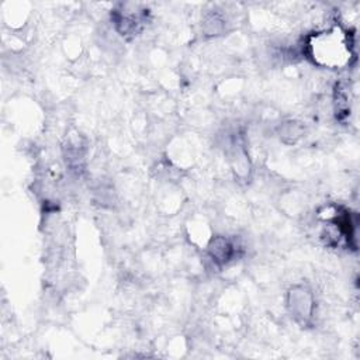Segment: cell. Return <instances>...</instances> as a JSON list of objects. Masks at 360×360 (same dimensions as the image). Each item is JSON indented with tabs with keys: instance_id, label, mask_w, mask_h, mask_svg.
Returning <instances> with one entry per match:
<instances>
[{
	"instance_id": "cell-1",
	"label": "cell",
	"mask_w": 360,
	"mask_h": 360,
	"mask_svg": "<svg viewBox=\"0 0 360 360\" xmlns=\"http://www.w3.org/2000/svg\"><path fill=\"white\" fill-rule=\"evenodd\" d=\"M338 34L339 31L333 30V31L323 32L314 39L311 49H312V56L316 62L322 65H329V66L342 63V59L346 56L347 44L345 42V38H343L335 46H332Z\"/></svg>"
}]
</instances>
